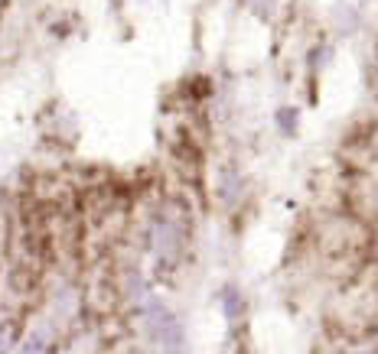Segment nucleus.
<instances>
[{
  "label": "nucleus",
  "instance_id": "f257e3e1",
  "mask_svg": "<svg viewBox=\"0 0 378 354\" xmlns=\"http://www.w3.org/2000/svg\"><path fill=\"white\" fill-rule=\"evenodd\" d=\"M219 309H222V318H225L228 325H238L241 318L248 316V296L241 293L238 283H225V286H222Z\"/></svg>",
  "mask_w": 378,
  "mask_h": 354
},
{
  "label": "nucleus",
  "instance_id": "f03ea898",
  "mask_svg": "<svg viewBox=\"0 0 378 354\" xmlns=\"http://www.w3.org/2000/svg\"><path fill=\"white\" fill-rule=\"evenodd\" d=\"M274 130H278L280 137L300 134V108H297V104H280V108H274Z\"/></svg>",
  "mask_w": 378,
  "mask_h": 354
},
{
  "label": "nucleus",
  "instance_id": "7ed1b4c3",
  "mask_svg": "<svg viewBox=\"0 0 378 354\" xmlns=\"http://www.w3.org/2000/svg\"><path fill=\"white\" fill-rule=\"evenodd\" d=\"M222 189H225V198H228V202H235V205H238L241 198H245L248 179H245L238 169H228L225 176H222Z\"/></svg>",
  "mask_w": 378,
  "mask_h": 354
}]
</instances>
